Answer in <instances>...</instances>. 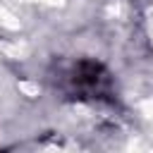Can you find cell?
Returning <instances> with one entry per match:
<instances>
[{"label": "cell", "mask_w": 153, "mask_h": 153, "mask_svg": "<svg viewBox=\"0 0 153 153\" xmlns=\"http://www.w3.org/2000/svg\"><path fill=\"white\" fill-rule=\"evenodd\" d=\"M69 86L79 98H100L110 93V74L93 60H79L69 69Z\"/></svg>", "instance_id": "1"}]
</instances>
